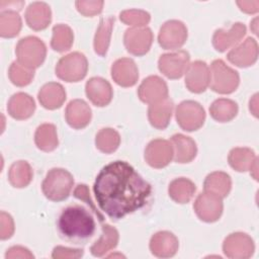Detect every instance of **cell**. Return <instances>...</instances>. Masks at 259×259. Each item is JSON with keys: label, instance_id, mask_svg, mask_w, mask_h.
I'll list each match as a JSON object with an SVG mask.
<instances>
[{"label": "cell", "instance_id": "cell-26", "mask_svg": "<svg viewBox=\"0 0 259 259\" xmlns=\"http://www.w3.org/2000/svg\"><path fill=\"white\" fill-rule=\"evenodd\" d=\"M173 111V101L165 98L159 102L149 105L148 118L152 126L158 130H164L168 126Z\"/></svg>", "mask_w": 259, "mask_h": 259}, {"label": "cell", "instance_id": "cell-8", "mask_svg": "<svg viewBox=\"0 0 259 259\" xmlns=\"http://www.w3.org/2000/svg\"><path fill=\"white\" fill-rule=\"evenodd\" d=\"M187 39V28L179 20H168L160 28L158 34L159 45L165 50L181 48Z\"/></svg>", "mask_w": 259, "mask_h": 259}, {"label": "cell", "instance_id": "cell-33", "mask_svg": "<svg viewBox=\"0 0 259 259\" xmlns=\"http://www.w3.org/2000/svg\"><path fill=\"white\" fill-rule=\"evenodd\" d=\"M210 116L219 122H228L238 113V105L235 101L228 98L214 100L209 107Z\"/></svg>", "mask_w": 259, "mask_h": 259}, {"label": "cell", "instance_id": "cell-22", "mask_svg": "<svg viewBox=\"0 0 259 259\" xmlns=\"http://www.w3.org/2000/svg\"><path fill=\"white\" fill-rule=\"evenodd\" d=\"M25 21L33 30H42L52 20V11L45 2H32L25 10Z\"/></svg>", "mask_w": 259, "mask_h": 259}, {"label": "cell", "instance_id": "cell-27", "mask_svg": "<svg viewBox=\"0 0 259 259\" xmlns=\"http://www.w3.org/2000/svg\"><path fill=\"white\" fill-rule=\"evenodd\" d=\"M195 184L185 177L172 180L168 187L169 196L177 203H187L195 193Z\"/></svg>", "mask_w": 259, "mask_h": 259}, {"label": "cell", "instance_id": "cell-46", "mask_svg": "<svg viewBox=\"0 0 259 259\" xmlns=\"http://www.w3.org/2000/svg\"><path fill=\"white\" fill-rule=\"evenodd\" d=\"M257 97H258V94H255L254 96H253V98L252 99H250V111H252V113L254 114V116H258V113H257Z\"/></svg>", "mask_w": 259, "mask_h": 259}, {"label": "cell", "instance_id": "cell-21", "mask_svg": "<svg viewBox=\"0 0 259 259\" xmlns=\"http://www.w3.org/2000/svg\"><path fill=\"white\" fill-rule=\"evenodd\" d=\"M246 34V26L244 23L236 22L229 29H217L212 36V45L219 52H225L229 48L235 46Z\"/></svg>", "mask_w": 259, "mask_h": 259}, {"label": "cell", "instance_id": "cell-41", "mask_svg": "<svg viewBox=\"0 0 259 259\" xmlns=\"http://www.w3.org/2000/svg\"><path fill=\"white\" fill-rule=\"evenodd\" d=\"M14 233V223L10 214L5 211L0 213V238L2 240L9 239Z\"/></svg>", "mask_w": 259, "mask_h": 259}, {"label": "cell", "instance_id": "cell-35", "mask_svg": "<svg viewBox=\"0 0 259 259\" xmlns=\"http://www.w3.org/2000/svg\"><path fill=\"white\" fill-rule=\"evenodd\" d=\"M74 41V33L67 24H57L53 27L51 47L54 51L63 53L69 51Z\"/></svg>", "mask_w": 259, "mask_h": 259}, {"label": "cell", "instance_id": "cell-24", "mask_svg": "<svg viewBox=\"0 0 259 259\" xmlns=\"http://www.w3.org/2000/svg\"><path fill=\"white\" fill-rule=\"evenodd\" d=\"M37 97L42 107L54 110L60 108L65 102L66 91L60 83L50 82L39 89Z\"/></svg>", "mask_w": 259, "mask_h": 259}, {"label": "cell", "instance_id": "cell-19", "mask_svg": "<svg viewBox=\"0 0 259 259\" xmlns=\"http://www.w3.org/2000/svg\"><path fill=\"white\" fill-rule=\"evenodd\" d=\"M178 247L179 242L176 236L167 231L156 233L150 240V250L153 255L159 258H169L174 256Z\"/></svg>", "mask_w": 259, "mask_h": 259}, {"label": "cell", "instance_id": "cell-5", "mask_svg": "<svg viewBox=\"0 0 259 259\" xmlns=\"http://www.w3.org/2000/svg\"><path fill=\"white\" fill-rule=\"evenodd\" d=\"M209 85L212 91L220 94H230L234 92L240 82L239 74L233 70L223 60H214L209 69Z\"/></svg>", "mask_w": 259, "mask_h": 259}, {"label": "cell", "instance_id": "cell-38", "mask_svg": "<svg viewBox=\"0 0 259 259\" xmlns=\"http://www.w3.org/2000/svg\"><path fill=\"white\" fill-rule=\"evenodd\" d=\"M8 76L10 81L19 87L28 85L34 76V70L29 69L18 62H13L8 70Z\"/></svg>", "mask_w": 259, "mask_h": 259}, {"label": "cell", "instance_id": "cell-7", "mask_svg": "<svg viewBox=\"0 0 259 259\" xmlns=\"http://www.w3.org/2000/svg\"><path fill=\"white\" fill-rule=\"evenodd\" d=\"M175 116L177 123L183 131L193 132L203 125L205 111L198 102L185 100L177 105Z\"/></svg>", "mask_w": 259, "mask_h": 259}, {"label": "cell", "instance_id": "cell-23", "mask_svg": "<svg viewBox=\"0 0 259 259\" xmlns=\"http://www.w3.org/2000/svg\"><path fill=\"white\" fill-rule=\"evenodd\" d=\"M34 109L35 103L33 98L23 92L13 94L7 104L9 115L18 120L29 118L33 114Z\"/></svg>", "mask_w": 259, "mask_h": 259}, {"label": "cell", "instance_id": "cell-20", "mask_svg": "<svg viewBox=\"0 0 259 259\" xmlns=\"http://www.w3.org/2000/svg\"><path fill=\"white\" fill-rule=\"evenodd\" d=\"M91 108L82 99H74L66 107V121L75 130L87 126L91 120Z\"/></svg>", "mask_w": 259, "mask_h": 259}, {"label": "cell", "instance_id": "cell-36", "mask_svg": "<svg viewBox=\"0 0 259 259\" xmlns=\"http://www.w3.org/2000/svg\"><path fill=\"white\" fill-rule=\"evenodd\" d=\"M21 18L16 11L5 10L0 14V35L10 38L16 36L21 29Z\"/></svg>", "mask_w": 259, "mask_h": 259}, {"label": "cell", "instance_id": "cell-12", "mask_svg": "<svg viewBox=\"0 0 259 259\" xmlns=\"http://www.w3.org/2000/svg\"><path fill=\"white\" fill-rule=\"evenodd\" d=\"M255 245L252 238L245 233L230 234L223 243V251L229 258L246 259L252 256Z\"/></svg>", "mask_w": 259, "mask_h": 259}, {"label": "cell", "instance_id": "cell-16", "mask_svg": "<svg viewBox=\"0 0 259 259\" xmlns=\"http://www.w3.org/2000/svg\"><path fill=\"white\" fill-rule=\"evenodd\" d=\"M228 60L237 67L246 68L252 66L258 58L257 41L248 37L243 42L233 48L227 55Z\"/></svg>", "mask_w": 259, "mask_h": 259}, {"label": "cell", "instance_id": "cell-15", "mask_svg": "<svg viewBox=\"0 0 259 259\" xmlns=\"http://www.w3.org/2000/svg\"><path fill=\"white\" fill-rule=\"evenodd\" d=\"M209 68L202 61H195L188 65L185 72V86L190 92L201 93L209 85Z\"/></svg>", "mask_w": 259, "mask_h": 259}, {"label": "cell", "instance_id": "cell-34", "mask_svg": "<svg viewBox=\"0 0 259 259\" xmlns=\"http://www.w3.org/2000/svg\"><path fill=\"white\" fill-rule=\"evenodd\" d=\"M32 169L26 161L14 162L8 171V180L13 187L22 188L32 180Z\"/></svg>", "mask_w": 259, "mask_h": 259}, {"label": "cell", "instance_id": "cell-18", "mask_svg": "<svg viewBox=\"0 0 259 259\" xmlns=\"http://www.w3.org/2000/svg\"><path fill=\"white\" fill-rule=\"evenodd\" d=\"M85 92L88 99L99 107L108 105L113 96L111 85L107 80L101 77L90 78L86 82Z\"/></svg>", "mask_w": 259, "mask_h": 259}, {"label": "cell", "instance_id": "cell-13", "mask_svg": "<svg viewBox=\"0 0 259 259\" xmlns=\"http://www.w3.org/2000/svg\"><path fill=\"white\" fill-rule=\"evenodd\" d=\"M173 158V147L170 141L155 139L145 149V160L153 168L166 167Z\"/></svg>", "mask_w": 259, "mask_h": 259}, {"label": "cell", "instance_id": "cell-31", "mask_svg": "<svg viewBox=\"0 0 259 259\" xmlns=\"http://www.w3.org/2000/svg\"><path fill=\"white\" fill-rule=\"evenodd\" d=\"M257 159L254 151L249 148H234L230 151L228 157L230 166L238 172L250 170Z\"/></svg>", "mask_w": 259, "mask_h": 259}, {"label": "cell", "instance_id": "cell-9", "mask_svg": "<svg viewBox=\"0 0 259 259\" xmlns=\"http://www.w3.org/2000/svg\"><path fill=\"white\" fill-rule=\"evenodd\" d=\"M190 56L186 51L164 54L159 58L158 68L169 79H179L186 72Z\"/></svg>", "mask_w": 259, "mask_h": 259}, {"label": "cell", "instance_id": "cell-43", "mask_svg": "<svg viewBox=\"0 0 259 259\" xmlns=\"http://www.w3.org/2000/svg\"><path fill=\"white\" fill-rule=\"evenodd\" d=\"M83 256V250L81 249H71L62 246H57L54 248L52 257L53 258H79Z\"/></svg>", "mask_w": 259, "mask_h": 259}, {"label": "cell", "instance_id": "cell-2", "mask_svg": "<svg viewBox=\"0 0 259 259\" xmlns=\"http://www.w3.org/2000/svg\"><path fill=\"white\" fill-rule=\"evenodd\" d=\"M58 230L61 237L72 242H81L93 236L96 224L87 208L79 204L64 208L58 219Z\"/></svg>", "mask_w": 259, "mask_h": 259}, {"label": "cell", "instance_id": "cell-28", "mask_svg": "<svg viewBox=\"0 0 259 259\" xmlns=\"http://www.w3.org/2000/svg\"><path fill=\"white\" fill-rule=\"evenodd\" d=\"M118 232L110 225L102 226V233L100 238L91 246L90 252L95 257H102L109 250L116 247L118 243Z\"/></svg>", "mask_w": 259, "mask_h": 259}, {"label": "cell", "instance_id": "cell-17", "mask_svg": "<svg viewBox=\"0 0 259 259\" xmlns=\"http://www.w3.org/2000/svg\"><path fill=\"white\" fill-rule=\"evenodd\" d=\"M111 77L117 85L121 87H132L139 79V70L132 59L121 58L112 64Z\"/></svg>", "mask_w": 259, "mask_h": 259}, {"label": "cell", "instance_id": "cell-32", "mask_svg": "<svg viewBox=\"0 0 259 259\" xmlns=\"http://www.w3.org/2000/svg\"><path fill=\"white\" fill-rule=\"evenodd\" d=\"M34 143L44 152L54 151L59 144L56 126L52 123L40 124L35 131Z\"/></svg>", "mask_w": 259, "mask_h": 259}, {"label": "cell", "instance_id": "cell-45", "mask_svg": "<svg viewBox=\"0 0 259 259\" xmlns=\"http://www.w3.org/2000/svg\"><path fill=\"white\" fill-rule=\"evenodd\" d=\"M240 9L246 13H256L259 10V1H237Z\"/></svg>", "mask_w": 259, "mask_h": 259}, {"label": "cell", "instance_id": "cell-10", "mask_svg": "<svg viewBox=\"0 0 259 259\" xmlns=\"http://www.w3.org/2000/svg\"><path fill=\"white\" fill-rule=\"evenodd\" d=\"M193 208L201 221L206 223L217 222L223 213L222 197L204 191L196 197Z\"/></svg>", "mask_w": 259, "mask_h": 259}, {"label": "cell", "instance_id": "cell-6", "mask_svg": "<svg viewBox=\"0 0 259 259\" xmlns=\"http://www.w3.org/2000/svg\"><path fill=\"white\" fill-rule=\"evenodd\" d=\"M88 71L86 57L74 52L62 57L56 66V75L66 82H78L82 80Z\"/></svg>", "mask_w": 259, "mask_h": 259}, {"label": "cell", "instance_id": "cell-4", "mask_svg": "<svg viewBox=\"0 0 259 259\" xmlns=\"http://www.w3.org/2000/svg\"><path fill=\"white\" fill-rule=\"evenodd\" d=\"M15 54L18 63L34 70L44 63L47 55V48L44 41L38 37L26 36L19 39L17 42Z\"/></svg>", "mask_w": 259, "mask_h": 259}, {"label": "cell", "instance_id": "cell-30", "mask_svg": "<svg viewBox=\"0 0 259 259\" xmlns=\"http://www.w3.org/2000/svg\"><path fill=\"white\" fill-rule=\"evenodd\" d=\"M114 24V17L113 16H107L101 18L98 28L96 30L95 36H94V51L97 55L103 57L106 55L109 42H110V36L112 32Z\"/></svg>", "mask_w": 259, "mask_h": 259}, {"label": "cell", "instance_id": "cell-14", "mask_svg": "<svg viewBox=\"0 0 259 259\" xmlns=\"http://www.w3.org/2000/svg\"><path fill=\"white\" fill-rule=\"evenodd\" d=\"M138 95L143 102L153 104L168 97V87L159 76H149L139 86Z\"/></svg>", "mask_w": 259, "mask_h": 259}, {"label": "cell", "instance_id": "cell-29", "mask_svg": "<svg viewBox=\"0 0 259 259\" xmlns=\"http://www.w3.org/2000/svg\"><path fill=\"white\" fill-rule=\"evenodd\" d=\"M232 187L231 177L222 171H215L206 176L203 182L204 191L211 192L222 198L226 197Z\"/></svg>", "mask_w": 259, "mask_h": 259}, {"label": "cell", "instance_id": "cell-11", "mask_svg": "<svg viewBox=\"0 0 259 259\" xmlns=\"http://www.w3.org/2000/svg\"><path fill=\"white\" fill-rule=\"evenodd\" d=\"M153 37V32L149 27H132L125 30L123 44L130 54L141 57L149 52Z\"/></svg>", "mask_w": 259, "mask_h": 259}, {"label": "cell", "instance_id": "cell-40", "mask_svg": "<svg viewBox=\"0 0 259 259\" xmlns=\"http://www.w3.org/2000/svg\"><path fill=\"white\" fill-rule=\"evenodd\" d=\"M104 2L100 0H80L76 1L77 10L84 16L92 17L102 11Z\"/></svg>", "mask_w": 259, "mask_h": 259}, {"label": "cell", "instance_id": "cell-3", "mask_svg": "<svg viewBox=\"0 0 259 259\" xmlns=\"http://www.w3.org/2000/svg\"><path fill=\"white\" fill-rule=\"evenodd\" d=\"M73 185L74 178L68 170L53 168L47 173L41 183V190L48 199L62 201L70 195Z\"/></svg>", "mask_w": 259, "mask_h": 259}, {"label": "cell", "instance_id": "cell-25", "mask_svg": "<svg viewBox=\"0 0 259 259\" xmlns=\"http://www.w3.org/2000/svg\"><path fill=\"white\" fill-rule=\"evenodd\" d=\"M171 144L173 147V158L177 163L191 162L197 153L195 142L182 134H176L171 137Z\"/></svg>", "mask_w": 259, "mask_h": 259}, {"label": "cell", "instance_id": "cell-44", "mask_svg": "<svg viewBox=\"0 0 259 259\" xmlns=\"http://www.w3.org/2000/svg\"><path fill=\"white\" fill-rule=\"evenodd\" d=\"M5 257L10 258H33V255L29 252L28 249L22 246H13L9 248L5 254Z\"/></svg>", "mask_w": 259, "mask_h": 259}, {"label": "cell", "instance_id": "cell-1", "mask_svg": "<svg viewBox=\"0 0 259 259\" xmlns=\"http://www.w3.org/2000/svg\"><path fill=\"white\" fill-rule=\"evenodd\" d=\"M93 191L100 209L116 221L142 208L152 186L127 162L117 160L100 170Z\"/></svg>", "mask_w": 259, "mask_h": 259}, {"label": "cell", "instance_id": "cell-42", "mask_svg": "<svg viewBox=\"0 0 259 259\" xmlns=\"http://www.w3.org/2000/svg\"><path fill=\"white\" fill-rule=\"evenodd\" d=\"M74 196L83 200L84 202H86L90 207L91 209L95 212V214L98 217L99 221L102 222L103 221V217L101 215V213L97 210V208L95 207L94 203L92 202L91 198H90V195H89V189L87 187V185L85 184H79L77 185V187L74 189Z\"/></svg>", "mask_w": 259, "mask_h": 259}, {"label": "cell", "instance_id": "cell-37", "mask_svg": "<svg viewBox=\"0 0 259 259\" xmlns=\"http://www.w3.org/2000/svg\"><path fill=\"white\" fill-rule=\"evenodd\" d=\"M120 144L119 134L110 127L100 130L95 137L96 148L105 154L113 153Z\"/></svg>", "mask_w": 259, "mask_h": 259}, {"label": "cell", "instance_id": "cell-39", "mask_svg": "<svg viewBox=\"0 0 259 259\" xmlns=\"http://www.w3.org/2000/svg\"><path fill=\"white\" fill-rule=\"evenodd\" d=\"M119 18L127 25H134V27H145V25L150 22L151 16L144 10L130 9L120 12Z\"/></svg>", "mask_w": 259, "mask_h": 259}]
</instances>
